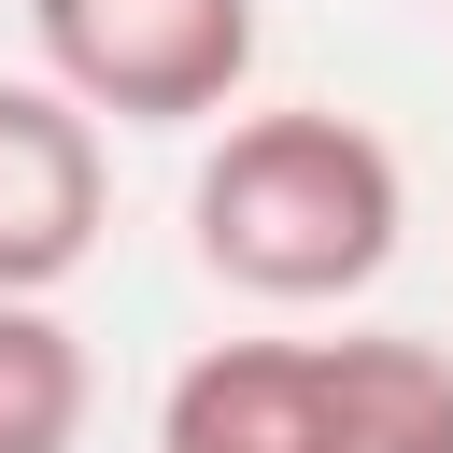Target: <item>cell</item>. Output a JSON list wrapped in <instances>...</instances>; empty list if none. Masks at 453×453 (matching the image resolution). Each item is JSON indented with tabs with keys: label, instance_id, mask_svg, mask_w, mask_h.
Here are the masks:
<instances>
[{
	"label": "cell",
	"instance_id": "1",
	"mask_svg": "<svg viewBox=\"0 0 453 453\" xmlns=\"http://www.w3.org/2000/svg\"><path fill=\"white\" fill-rule=\"evenodd\" d=\"M184 241L226 297H269V311H326V297H368L411 241V170L368 113H326V99H283V113H226L198 184H184Z\"/></svg>",
	"mask_w": 453,
	"mask_h": 453
},
{
	"label": "cell",
	"instance_id": "2",
	"mask_svg": "<svg viewBox=\"0 0 453 453\" xmlns=\"http://www.w3.org/2000/svg\"><path fill=\"white\" fill-rule=\"evenodd\" d=\"M156 453H453V354L439 340H212L170 411Z\"/></svg>",
	"mask_w": 453,
	"mask_h": 453
},
{
	"label": "cell",
	"instance_id": "3",
	"mask_svg": "<svg viewBox=\"0 0 453 453\" xmlns=\"http://www.w3.org/2000/svg\"><path fill=\"white\" fill-rule=\"evenodd\" d=\"M42 85L113 127H226L255 85V0H28Z\"/></svg>",
	"mask_w": 453,
	"mask_h": 453
},
{
	"label": "cell",
	"instance_id": "4",
	"mask_svg": "<svg viewBox=\"0 0 453 453\" xmlns=\"http://www.w3.org/2000/svg\"><path fill=\"white\" fill-rule=\"evenodd\" d=\"M113 226L99 113L57 85H0V297H57Z\"/></svg>",
	"mask_w": 453,
	"mask_h": 453
},
{
	"label": "cell",
	"instance_id": "5",
	"mask_svg": "<svg viewBox=\"0 0 453 453\" xmlns=\"http://www.w3.org/2000/svg\"><path fill=\"white\" fill-rule=\"evenodd\" d=\"M99 368L57 297H0V453H85Z\"/></svg>",
	"mask_w": 453,
	"mask_h": 453
}]
</instances>
